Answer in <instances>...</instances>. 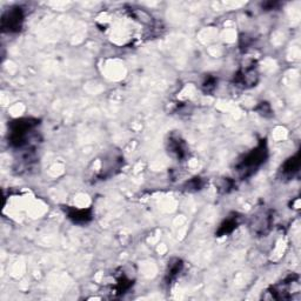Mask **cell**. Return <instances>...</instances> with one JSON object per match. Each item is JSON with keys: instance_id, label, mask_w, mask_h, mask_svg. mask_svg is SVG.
<instances>
[{"instance_id": "cell-5", "label": "cell", "mask_w": 301, "mask_h": 301, "mask_svg": "<svg viewBox=\"0 0 301 301\" xmlns=\"http://www.w3.org/2000/svg\"><path fill=\"white\" fill-rule=\"evenodd\" d=\"M300 167V161H299V154L292 156L288 160L285 161L284 166H282L281 171L282 174L286 176H292L294 173H297L299 171Z\"/></svg>"}, {"instance_id": "cell-6", "label": "cell", "mask_w": 301, "mask_h": 301, "mask_svg": "<svg viewBox=\"0 0 301 301\" xmlns=\"http://www.w3.org/2000/svg\"><path fill=\"white\" fill-rule=\"evenodd\" d=\"M237 225H238V217H235L234 215V217L227 218V219L221 224L219 229H218V235L221 237V235L229 234V233H232L235 228H237Z\"/></svg>"}, {"instance_id": "cell-3", "label": "cell", "mask_w": 301, "mask_h": 301, "mask_svg": "<svg viewBox=\"0 0 301 301\" xmlns=\"http://www.w3.org/2000/svg\"><path fill=\"white\" fill-rule=\"evenodd\" d=\"M24 12L20 7H12L4 13L1 18V28L4 32L16 33L19 32L24 24Z\"/></svg>"}, {"instance_id": "cell-8", "label": "cell", "mask_w": 301, "mask_h": 301, "mask_svg": "<svg viewBox=\"0 0 301 301\" xmlns=\"http://www.w3.org/2000/svg\"><path fill=\"white\" fill-rule=\"evenodd\" d=\"M181 268H182V264L179 259H176L174 262H171V264L168 265V273H167L168 279L172 280L176 278V276H178V273L181 271Z\"/></svg>"}, {"instance_id": "cell-7", "label": "cell", "mask_w": 301, "mask_h": 301, "mask_svg": "<svg viewBox=\"0 0 301 301\" xmlns=\"http://www.w3.org/2000/svg\"><path fill=\"white\" fill-rule=\"evenodd\" d=\"M170 145H171V152L176 153V155L178 156V158H182L186 154V149L184 146V144H182L181 140H179L178 138H176V139H171L170 141Z\"/></svg>"}, {"instance_id": "cell-1", "label": "cell", "mask_w": 301, "mask_h": 301, "mask_svg": "<svg viewBox=\"0 0 301 301\" xmlns=\"http://www.w3.org/2000/svg\"><path fill=\"white\" fill-rule=\"evenodd\" d=\"M38 125H39V122L33 118H23V119L14 120L10 124L8 143L17 149L27 145V138Z\"/></svg>"}, {"instance_id": "cell-2", "label": "cell", "mask_w": 301, "mask_h": 301, "mask_svg": "<svg viewBox=\"0 0 301 301\" xmlns=\"http://www.w3.org/2000/svg\"><path fill=\"white\" fill-rule=\"evenodd\" d=\"M267 158V147L266 143L261 141L254 150H251L250 153H247L245 155V158L239 162L238 165V171L246 176V174L253 173L256 171V168H259L266 161Z\"/></svg>"}, {"instance_id": "cell-4", "label": "cell", "mask_w": 301, "mask_h": 301, "mask_svg": "<svg viewBox=\"0 0 301 301\" xmlns=\"http://www.w3.org/2000/svg\"><path fill=\"white\" fill-rule=\"evenodd\" d=\"M67 218L75 224H86L92 220V211L71 207L67 208Z\"/></svg>"}]
</instances>
